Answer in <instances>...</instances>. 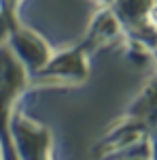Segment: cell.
<instances>
[{"label": "cell", "mask_w": 157, "mask_h": 160, "mask_svg": "<svg viewBox=\"0 0 157 160\" xmlns=\"http://www.w3.org/2000/svg\"><path fill=\"white\" fill-rule=\"evenodd\" d=\"M30 88V77L19 60L13 56L7 43L0 45V145L4 160H15V152L9 137V120L19 96Z\"/></svg>", "instance_id": "obj_1"}, {"label": "cell", "mask_w": 157, "mask_h": 160, "mask_svg": "<svg viewBox=\"0 0 157 160\" xmlns=\"http://www.w3.org/2000/svg\"><path fill=\"white\" fill-rule=\"evenodd\" d=\"M9 137L15 160H53L51 130L28 115L24 109H13L9 120Z\"/></svg>", "instance_id": "obj_2"}, {"label": "cell", "mask_w": 157, "mask_h": 160, "mask_svg": "<svg viewBox=\"0 0 157 160\" xmlns=\"http://www.w3.org/2000/svg\"><path fill=\"white\" fill-rule=\"evenodd\" d=\"M89 77V53L83 45L51 53L45 66L30 77V86H79Z\"/></svg>", "instance_id": "obj_3"}, {"label": "cell", "mask_w": 157, "mask_h": 160, "mask_svg": "<svg viewBox=\"0 0 157 160\" xmlns=\"http://www.w3.org/2000/svg\"><path fill=\"white\" fill-rule=\"evenodd\" d=\"M109 7L119 19L125 38L155 49V0H113Z\"/></svg>", "instance_id": "obj_4"}, {"label": "cell", "mask_w": 157, "mask_h": 160, "mask_svg": "<svg viewBox=\"0 0 157 160\" xmlns=\"http://www.w3.org/2000/svg\"><path fill=\"white\" fill-rule=\"evenodd\" d=\"M7 47L19 60V64L24 66L28 77L38 73L45 66V62L51 58V53H53V47L49 45L47 38L43 37V34H38L36 30L24 26L21 22H15L9 28Z\"/></svg>", "instance_id": "obj_5"}, {"label": "cell", "mask_w": 157, "mask_h": 160, "mask_svg": "<svg viewBox=\"0 0 157 160\" xmlns=\"http://www.w3.org/2000/svg\"><path fill=\"white\" fill-rule=\"evenodd\" d=\"M151 128H153V124L145 122V120L123 115L119 122L113 124L106 130V135L98 141L94 152H96L98 158L113 160L115 156H119L123 149L132 148V145L145 141V139H151Z\"/></svg>", "instance_id": "obj_6"}, {"label": "cell", "mask_w": 157, "mask_h": 160, "mask_svg": "<svg viewBox=\"0 0 157 160\" xmlns=\"http://www.w3.org/2000/svg\"><path fill=\"white\" fill-rule=\"evenodd\" d=\"M121 38H125V34H123V28H121L119 19L115 17L113 9L100 7L98 13L91 17V24L87 28V34L81 41V45L87 49V53H94L98 49H104V47L119 43Z\"/></svg>", "instance_id": "obj_7"}, {"label": "cell", "mask_w": 157, "mask_h": 160, "mask_svg": "<svg viewBox=\"0 0 157 160\" xmlns=\"http://www.w3.org/2000/svg\"><path fill=\"white\" fill-rule=\"evenodd\" d=\"M125 115L130 118H138V120H145V122L153 124V115H155V81L151 79L142 92L132 100V105L127 107Z\"/></svg>", "instance_id": "obj_8"}, {"label": "cell", "mask_w": 157, "mask_h": 160, "mask_svg": "<svg viewBox=\"0 0 157 160\" xmlns=\"http://www.w3.org/2000/svg\"><path fill=\"white\" fill-rule=\"evenodd\" d=\"M125 51H127V58L134 62V64H138V66H145L151 62L153 58V47H149L145 43H140V41H134V38H125Z\"/></svg>", "instance_id": "obj_9"}, {"label": "cell", "mask_w": 157, "mask_h": 160, "mask_svg": "<svg viewBox=\"0 0 157 160\" xmlns=\"http://www.w3.org/2000/svg\"><path fill=\"white\" fill-rule=\"evenodd\" d=\"M19 4H21V0H0V11H2V15L7 17V22L11 26L15 22H19V15H17Z\"/></svg>", "instance_id": "obj_10"}, {"label": "cell", "mask_w": 157, "mask_h": 160, "mask_svg": "<svg viewBox=\"0 0 157 160\" xmlns=\"http://www.w3.org/2000/svg\"><path fill=\"white\" fill-rule=\"evenodd\" d=\"M9 28H11V24L7 22V17H4V15H2V11H0V45H2V43H7Z\"/></svg>", "instance_id": "obj_11"}, {"label": "cell", "mask_w": 157, "mask_h": 160, "mask_svg": "<svg viewBox=\"0 0 157 160\" xmlns=\"http://www.w3.org/2000/svg\"><path fill=\"white\" fill-rule=\"evenodd\" d=\"M98 2H100L102 7H109V4H110V2H113V0H98Z\"/></svg>", "instance_id": "obj_12"}, {"label": "cell", "mask_w": 157, "mask_h": 160, "mask_svg": "<svg viewBox=\"0 0 157 160\" xmlns=\"http://www.w3.org/2000/svg\"><path fill=\"white\" fill-rule=\"evenodd\" d=\"M123 160H153V158H123Z\"/></svg>", "instance_id": "obj_13"}, {"label": "cell", "mask_w": 157, "mask_h": 160, "mask_svg": "<svg viewBox=\"0 0 157 160\" xmlns=\"http://www.w3.org/2000/svg\"><path fill=\"white\" fill-rule=\"evenodd\" d=\"M0 160H4V154H2V145H0Z\"/></svg>", "instance_id": "obj_14"}]
</instances>
